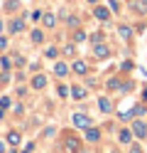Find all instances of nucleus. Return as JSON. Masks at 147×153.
<instances>
[{
  "mask_svg": "<svg viewBox=\"0 0 147 153\" xmlns=\"http://www.w3.org/2000/svg\"><path fill=\"white\" fill-rule=\"evenodd\" d=\"M64 146L71 151V153H78V151H81V141H78L76 136H66L64 138Z\"/></svg>",
  "mask_w": 147,
  "mask_h": 153,
  "instance_id": "f257e3e1",
  "label": "nucleus"
},
{
  "mask_svg": "<svg viewBox=\"0 0 147 153\" xmlns=\"http://www.w3.org/2000/svg\"><path fill=\"white\" fill-rule=\"evenodd\" d=\"M74 126H78V128H88V126H91V119H88L86 114H74Z\"/></svg>",
  "mask_w": 147,
  "mask_h": 153,
  "instance_id": "f03ea898",
  "label": "nucleus"
},
{
  "mask_svg": "<svg viewBox=\"0 0 147 153\" xmlns=\"http://www.w3.org/2000/svg\"><path fill=\"white\" fill-rule=\"evenodd\" d=\"M132 133H135L137 138H145V136H147V126H145L142 121H135V123H132Z\"/></svg>",
  "mask_w": 147,
  "mask_h": 153,
  "instance_id": "7ed1b4c3",
  "label": "nucleus"
},
{
  "mask_svg": "<svg viewBox=\"0 0 147 153\" xmlns=\"http://www.w3.org/2000/svg\"><path fill=\"white\" fill-rule=\"evenodd\" d=\"M93 15L98 17V20H108V17H110V10H108V7H103V5H98L96 10H93Z\"/></svg>",
  "mask_w": 147,
  "mask_h": 153,
  "instance_id": "20e7f679",
  "label": "nucleus"
},
{
  "mask_svg": "<svg viewBox=\"0 0 147 153\" xmlns=\"http://www.w3.org/2000/svg\"><path fill=\"white\" fill-rule=\"evenodd\" d=\"M93 54L98 57V59H103V57H108V54H110V50H108L105 45H96V47H93Z\"/></svg>",
  "mask_w": 147,
  "mask_h": 153,
  "instance_id": "39448f33",
  "label": "nucleus"
},
{
  "mask_svg": "<svg viewBox=\"0 0 147 153\" xmlns=\"http://www.w3.org/2000/svg\"><path fill=\"white\" fill-rule=\"evenodd\" d=\"M32 87H34V89H44V87H47V76H44V74H37L34 79H32Z\"/></svg>",
  "mask_w": 147,
  "mask_h": 153,
  "instance_id": "423d86ee",
  "label": "nucleus"
},
{
  "mask_svg": "<svg viewBox=\"0 0 147 153\" xmlns=\"http://www.w3.org/2000/svg\"><path fill=\"white\" fill-rule=\"evenodd\" d=\"M98 106H101V111H103V114H110V111H113V104L108 101L105 97H101V99H98Z\"/></svg>",
  "mask_w": 147,
  "mask_h": 153,
  "instance_id": "0eeeda50",
  "label": "nucleus"
},
{
  "mask_svg": "<svg viewBox=\"0 0 147 153\" xmlns=\"http://www.w3.org/2000/svg\"><path fill=\"white\" fill-rule=\"evenodd\" d=\"M54 74H56V76H66V74H69V67H66L64 62H56V64H54Z\"/></svg>",
  "mask_w": 147,
  "mask_h": 153,
  "instance_id": "6e6552de",
  "label": "nucleus"
},
{
  "mask_svg": "<svg viewBox=\"0 0 147 153\" xmlns=\"http://www.w3.org/2000/svg\"><path fill=\"white\" fill-rule=\"evenodd\" d=\"M98 138H101V131L88 126V128H86V141H98Z\"/></svg>",
  "mask_w": 147,
  "mask_h": 153,
  "instance_id": "1a4fd4ad",
  "label": "nucleus"
},
{
  "mask_svg": "<svg viewBox=\"0 0 147 153\" xmlns=\"http://www.w3.org/2000/svg\"><path fill=\"white\" fill-rule=\"evenodd\" d=\"M71 69H74L76 74H86V72H88V64L78 59V62H74V67H71Z\"/></svg>",
  "mask_w": 147,
  "mask_h": 153,
  "instance_id": "9d476101",
  "label": "nucleus"
},
{
  "mask_svg": "<svg viewBox=\"0 0 147 153\" xmlns=\"http://www.w3.org/2000/svg\"><path fill=\"white\" fill-rule=\"evenodd\" d=\"M20 138H22V136H20L17 131H10V133H7V143H10V146H17Z\"/></svg>",
  "mask_w": 147,
  "mask_h": 153,
  "instance_id": "9b49d317",
  "label": "nucleus"
},
{
  "mask_svg": "<svg viewBox=\"0 0 147 153\" xmlns=\"http://www.w3.org/2000/svg\"><path fill=\"white\" fill-rule=\"evenodd\" d=\"M10 30H12V32H22L25 30V22L22 20H12V22H10Z\"/></svg>",
  "mask_w": 147,
  "mask_h": 153,
  "instance_id": "f8f14e48",
  "label": "nucleus"
},
{
  "mask_svg": "<svg viewBox=\"0 0 147 153\" xmlns=\"http://www.w3.org/2000/svg\"><path fill=\"white\" fill-rule=\"evenodd\" d=\"M71 97H74V99H83V97H86V89H83V87H74V89H71Z\"/></svg>",
  "mask_w": 147,
  "mask_h": 153,
  "instance_id": "ddd939ff",
  "label": "nucleus"
},
{
  "mask_svg": "<svg viewBox=\"0 0 147 153\" xmlns=\"http://www.w3.org/2000/svg\"><path fill=\"white\" fill-rule=\"evenodd\" d=\"M42 20H44V25H47V27H54V25H56V17H54L52 13H47V15L42 17Z\"/></svg>",
  "mask_w": 147,
  "mask_h": 153,
  "instance_id": "4468645a",
  "label": "nucleus"
},
{
  "mask_svg": "<svg viewBox=\"0 0 147 153\" xmlns=\"http://www.w3.org/2000/svg\"><path fill=\"white\" fill-rule=\"evenodd\" d=\"M118 138H120V143H130V138H132V133L127 131V128H123V131H120V136H118Z\"/></svg>",
  "mask_w": 147,
  "mask_h": 153,
  "instance_id": "2eb2a0df",
  "label": "nucleus"
},
{
  "mask_svg": "<svg viewBox=\"0 0 147 153\" xmlns=\"http://www.w3.org/2000/svg\"><path fill=\"white\" fill-rule=\"evenodd\" d=\"M32 40H34L37 45L42 42V40H44V35H42V30H32Z\"/></svg>",
  "mask_w": 147,
  "mask_h": 153,
  "instance_id": "dca6fc26",
  "label": "nucleus"
},
{
  "mask_svg": "<svg viewBox=\"0 0 147 153\" xmlns=\"http://www.w3.org/2000/svg\"><path fill=\"white\" fill-rule=\"evenodd\" d=\"M130 35H132V30H130V27H125V25H123V27H120V37H125V40H127Z\"/></svg>",
  "mask_w": 147,
  "mask_h": 153,
  "instance_id": "f3484780",
  "label": "nucleus"
},
{
  "mask_svg": "<svg viewBox=\"0 0 147 153\" xmlns=\"http://www.w3.org/2000/svg\"><path fill=\"white\" fill-rule=\"evenodd\" d=\"M56 54H59V50H56V47H49V50H47V57H49V59H54Z\"/></svg>",
  "mask_w": 147,
  "mask_h": 153,
  "instance_id": "a211bd4d",
  "label": "nucleus"
},
{
  "mask_svg": "<svg viewBox=\"0 0 147 153\" xmlns=\"http://www.w3.org/2000/svg\"><path fill=\"white\" fill-rule=\"evenodd\" d=\"M132 114H137V116H142V114H145V106H142V104H137V106L132 109Z\"/></svg>",
  "mask_w": 147,
  "mask_h": 153,
  "instance_id": "6ab92c4d",
  "label": "nucleus"
},
{
  "mask_svg": "<svg viewBox=\"0 0 147 153\" xmlns=\"http://www.w3.org/2000/svg\"><path fill=\"white\" fill-rule=\"evenodd\" d=\"M108 87H110V89H120V82H118V79H110V82H108Z\"/></svg>",
  "mask_w": 147,
  "mask_h": 153,
  "instance_id": "aec40b11",
  "label": "nucleus"
},
{
  "mask_svg": "<svg viewBox=\"0 0 147 153\" xmlns=\"http://www.w3.org/2000/svg\"><path fill=\"white\" fill-rule=\"evenodd\" d=\"M5 7H7V10H17V0H10V3H7Z\"/></svg>",
  "mask_w": 147,
  "mask_h": 153,
  "instance_id": "412c9836",
  "label": "nucleus"
},
{
  "mask_svg": "<svg viewBox=\"0 0 147 153\" xmlns=\"http://www.w3.org/2000/svg\"><path fill=\"white\" fill-rule=\"evenodd\" d=\"M74 40H76V42H83V40H86V35H83V32H76V35H74Z\"/></svg>",
  "mask_w": 147,
  "mask_h": 153,
  "instance_id": "4be33fe9",
  "label": "nucleus"
},
{
  "mask_svg": "<svg viewBox=\"0 0 147 153\" xmlns=\"http://www.w3.org/2000/svg\"><path fill=\"white\" fill-rule=\"evenodd\" d=\"M91 40H93V45H96V42H101V40H103V35H101V32H96V35H91Z\"/></svg>",
  "mask_w": 147,
  "mask_h": 153,
  "instance_id": "5701e85b",
  "label": "nucleus"
},
{
  "mask_svg": "<svg viewBox=\"0 0 147 153\" xmlns=\"http://www.w3.org/2000/svg\"><path fill=\"white\" fill-rule=\"evenodd\" d=\"M0 106L7 109V106H10V99H7V97H3V99H0Z\"/></svg>",
  "mask_w": 147,
  "mask_h": 153,
  "instance_id": "b1692460",
  "label": "nucleus"
},
{
  "mask_svg": "<svg viewBox=\"0 0 147 153\" xmlns=\"http://www.w3.org/2000/svg\"><path fill=\"white\" fill-rule=\"evenodd\" d=\"M108 5H110V7H113L115 13H118V7H120V5H118V0H108Z\"/></svg>",
  "mask_w": 147,
  "mask_h": 153,
  "instance_id": "393cba45",
  "label": "nucleus"
},
{
  "mask_svg": "<svg viewBox=\"0 0 147 153\" xmlns=\"http://www.w3.org/2000/svg\"><path fill=\"white\" fill-rule=\"evenodd\" d=\"M66 94H69V89H66L64 84H61V87H59V97H66Z\"/></svg>",
  "mask_w": 147,
  "mask_h": 153,
  "instance_id": "a878e982",
  "label": "nucleus"
},
{
  "mask_svg": "<svg viewBox=\"0 0 147 153\" xmlns=\"http://www.w3.org/2000/svg\"><path fill=\"white\" fill-rule=\"evenodd\" d=\"M0 64H3L5 69H10V59H7V57H3V59H0Z\"/></svg>",
  "mask_w": 147,
  "mask_h": 153,
  "instance_id": "bb28decb",
  "label": "nucleus"
},
{
  "mask_svg": "<svg viewBox=\"0 0 147 153\" xmlns=\"http://www.w3.org/2000/svg\"><path fill=\"white\" fill-rule=\"evenodd\" d=\"M130 153H142V148H140V146H132V148H130Z\"/></svg>",
  "mask_w": 147,
  "mask_h": 153,
  "instance_id": "cd10ccee",
  "label": "nucleus"
},
{
  "mask_svg": "<svg viewBox=\"0 0 147 153\" xmlns=\"http://www.w3.org/2000/svg\"><path fill=\"white\" fill-rule=\"evenodd\" d=\"M0 153H5V143L3 141H0Z\"/></svg>",
  "mask_w": 147,
  "mask_h": 153,
  "instance_id": "c85d7f7f",
  "label": "nucleus"
},
{
  "mask_svg": "<svg viewBox=\"0 0 147 153\" xmlns=\"http://www.w3.org/2000/svg\"><path fill=\"white\" fill-rule=\"evenodd\" d=\"M88 3H98V0H88Z\"/></svg>",
  "mask_w": 147,
  "mask_h": 153,
  "instance_id": "c756f323",
  "label": "nucleus"
},
{
  "mask_svg": "<svg viewBox=\"0 0 147 153\" xmlns=\"http://www.w3.org/2000/svg\"><path fill=\"white\" fill-rule=\"evenodd\" d=\"M78 153H86V151H78Z\"/></svg>",
  "mask_w": 147,
  "mask_h": 153,
  "instance_id": "7c9ffc66",
  "label": "nucleus"
}]
</instances>
